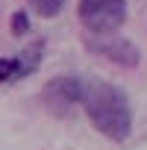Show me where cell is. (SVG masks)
I'll return each mask as SVG.
<instances>
[{
    "instance_id": "cell-7",
    "label": "cell",
    "mask_w": 147,
    "mask_h": 150,
    "mask_svg": "<svg viewBox=\"0 0 147 150\" xmlns=\"http://www.w3.org/2000/svg\"><path fill=\"white\" fill-rule=\"evenodd\" d=\"M27 33H30V21H27V15H24V12H15V15H12V35L21 38V35H27Z\"/></svg>"
},
{
    "instance_id": "cell-2",
    "label": "cell",
    "mask_w": 147,
    "mask_h": 150,
    "mask_svg": "<svg viewBox=\"0 0 147 150\" xmlns=\"http://www.w3.org/2000/svg\"><path fill=\"white\" fill-rule=\"evenodd\" d=\"M77 15L86 30L106 35L127 21V0H80Z\"/></svg>"
},
{
    "instance_id": "cell-3",
    "label": "cell",
    "mask_w": 147,
    "mask_h": 150,
    "mask_svg": "<svg viewBox=\"0 0 147 150\" xmlns=\"http://www.w3.org/2000/svg\"><path fill=\"white\" fill-rule=\"evenodd\" d=\"M86 47H88L91 53H97V56H103V59L121 65V68H138V62H141L138 47H135L129 38H121V35H115V33H106V35L91 33V35H86Z\"/></svg>"
},
{
    "instance_id": "cell-6",
    "label": "cell",
    "mask_w": 147,
    "mask_h": 150,
    "mask_svg": "<svg viewBox=\"0 0 147 150\" xmlns=\"http://www.w3.org/2000/svg\"><path fill=\"white\" fill-rule=\"evenodd\" d=\"M30 6L41 15V18H56L65 6V0H30Z\"/></svg>"
},
{
    "instance_id": "cell-5",
    "label": "cell",
    "mask_w": 147,
    "mask_h": 150,
    "mask_svg": "<svg viewBox=\"0 0 147 150\" xmlns=\"http://www.w3.org/2000/svg\"><path fill=\"white\" fill-rule=\"evenodd\" d=\"M41 56H44V41L27 44V50L21 56H0V83H18V80L30 77L41 65Z\"/></svg>"
},
{
    "instance_id": "cell-4",
    "label": "cell",
    "mask_w": 147,
    "mask_h": 150,
    "mask_svg": "<svg viewBox=\"0 0 147 150\" xmlns=\"http://www.w3.org/2000/svg\"><path fill=\"white\" fill-rule=\"evenodd\" d=\"M80 103H83V80L77 77H53L44 86V106L56 118H65Z\"/></svg>"
},
{
    "instance_id": "cell-1",
    "label": "cell",
    "mask_w": 147,
    "mask_h": 150,
    "mask_svg": "<svg viewBox=\"0 0 147 150\" xmlns=\"http://www.w3.org/2000/svg\"><path fill=\"white\" fill-rule=\"evenodd\" d=\"M91 127L109 141H127L132 132V106L124 88L106 80H83V103Z\"/></svg>"
}]
</instances>
